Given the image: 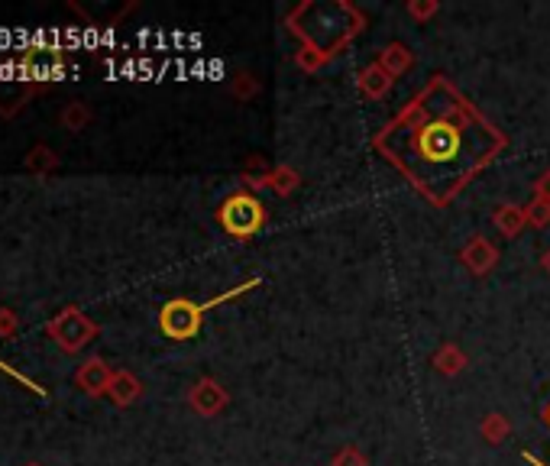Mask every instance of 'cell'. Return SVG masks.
Listing matches in <instances>:
<instances>
[{
  "label": "cell",
  "mask_w": 550,
  "mask_h": 466,
  "mask_svg": "<svg viewBox=\"0 0 550 466\" xmlns=\"http://www.w3.org/2000/svg\"><path fill=\"white\" fill-rule=\"evenodd\" d=\"M253 285H259V282H246V285H240L237 292L253 289ZM237 292H227V295H220V298H214V301H204V305H195V301H185V298L169 301V305H165V308H162V314H159V327H162V334H165V337H172V340H188V337H195V334H198V327H201V314H204V311H211L214 305H220V301L233 298Z\"/></svg>",
  "instance_id": "obj_1"
},
{
  "label": "cell",
  "mask_w": 550,
  "mask_h": 466,
  "mask_svg": "<svg viewBox=\"0 0 550 466\" xmlns=\"http://www.w3.org/2000/svg\"><path fill=\"white\" fill-rule=\"evenodd\" d=\"M263 204H259L256 198L250 195H237L230 198L224 208H220V224H224L227 233H233V237H253V233L263 227Z\"/></svg>",
  "instance_id": "obj_2"
},
{
  "label": "cell",
  "mask_w": 550,
  "mask_h": 466,
  "mask_svg": "<svg viewBox=\"0 0 550 466\" xmlns=\"http://www.w3.org/2000/svg\"><path fill=\"white\" fill-rule=\"evenodd\" d=\"M49 334L59 340V347H65V350H78V347H85L88 340H91V334H94V327L81 318L78 311H65L62 318H55L52 324H49Z\"/></svg>",
  "instance_id": "obj_3"
},
{
  "label": "cell",
  "mask_w": 550,
  "mask_h": 466,
  "mask_svg": "<svg viewBox=\"0 0 550 466\" xmlns=\"http://www.w3.org/2000/svg\"><path fill=\"white\" fill-rule=\"evenodd\" d=\"M78 386L81 389H88V392H104L107 386H110V376H107V369H104V363L101 360H91V363H85L81 366V373H78Z\"/></svg>",
  "instance_id": "obj_4"
},
{
  "label": "cell",
  "mask_w": 550,
  "mask_h": 466,
  "mask_svg": "<svg viewBox=\"0 0 550 466\" xmlns=\"http://www.w3.org/2000/svg\"><path fill=\"white\" fill-rule=\"evenodd\" d=\"M110 395H114L117 402H130L133 395H136V382L130 376H117V379H110Z\"/></svg>",
  "instance_id": "obj_5"
},
{
  "label": "cell",
  "mask_w": 550,
  "mask_h": 466,
  "mask_svg": "<svg viewBox=\"0 0 550 466\" xmlns=\"http://www.w3.org/2000/svg\"><path fill=\"white\" fill-rule=\"evenodd\" d=\"M525 460H528L531 466H547L544 460H538V457H534V454H525Z\"/></svg>",
  "instance_id": "obj_6"
},
{
  "label": "cell",
  "mask_w": 550,
  "mask_h": 466,
  "mask_svg": "<svg viewBox=\"0 0 550 466\" xmlns=\"http://www.w3.org/2000/svg\"><path fill=\"white\" fill-rule=\"evenodd\" d=\"M547 421H550V411H547Z\"/></svg>",
  "instance_id": "obj_7"
}]
</instances>
